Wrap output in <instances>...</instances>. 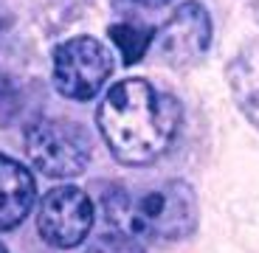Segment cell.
<instances>
[{
  "label": "cell",
  "instance_id": "1",
  "mask_svg": "<svg viewBox=\"0 0 259 253\" xmlns=\"http://www.w3.org/2000/svg\"><path fill=\"white\" fill-rule=\"evenodd\" d=\"M96 124L110 155L124 166H149L175 146L183 107L147 79H124L104 93Z\"/></svg>",
  "mask_w": 259,
  "mask_h": 253
},
{
  "label": "cell",
  "instance_id": "5",
  "mask_svg": "<svg viewBox=\"0 0 259 253\" xmlns=\"http://www.w3.org/2000/svg\"><path fill=\"white\" fill-rule=\"evenodd\" d=\"M93 228V203L79 186L51 188L37 211V231L51 247H76Z\"/></svg>",
  "mask_w": 259,
  "mask_h": 253
},
{
  "label": "cell",
  "instance_id": "3",
  "mask_svg": "<svg viewBox=\"0 0 259 253\" xmlns=\"http://www.w3.org/2000/svg\"><path fill=\"white\" fill-rule=\"evenodd\" d=\"M26 155L46 177H76L93 158L88 130L68 118H37L26 130Z\"/></svg>",
  "mask_w": 259,
  "mask_h": 253
},
{
  "label": "cell",
  "instance_id": "2",
  "mask_svg": "<svg viewBox=\"0 0 259 253\" xmlns=\"http://www.w3.org/2000/svg\"><path fill=\"white\" fill-rule=\"evenodd\" d=\"M113 231L138 242H178L194 234L200 208L194 188L183 180H163L149 188L116 186L102 197Z\"/></svg>",
  "mask_w": 259,
  "mask_h": 253
},
{
  "label": "cell",
  "instance_id": "10",
  "mask_svg": "<svg viewBox=\"0 0 259 253\" xmlns=\"http://www.w3.org/2000/svg\"><path fill=\"white\" fill-rule=\"evenodd\" d=\"M88 253H144V242L121 234V231H107L88 247Z\"/></svg>",
  "mask_w": 259,
  "mask_h": 253
},
{
  "label": "cell",
  "instance_id": "6",
  "mask_svg": "<svg viewBox=\"0 0 259 253\" xmlns=\"http://www.w3.org/2000/svg\"><path fill=\"white\" fill-rule=\"evenodd\" d=\"M163 59L172 65H192L211 45V17L208 9L197 0H186L172 12V17L155 28Z\"/></svg>",
  "mask_w": 259,
  "mask_h": 253
},
{
  "label": "cell",
  "instance_id": "8",
  "mask_svg": "<svg viewBox=\"0 0 259 253\" xmlns=\"http://www.w3.org/2000/svg\"><path fill=\"white\" fill-rule=\"evenodd\" d=\"M231 82L245 116L259 127V54H242L234 62Z\"/></svg>",
  "mask_w": 259,
  "mask_h": 253
},
{
  "label": "cell",
  "instance_id": "9",
  "mask_svg": "<svg viewBox=\"0 0 259 253\" xmlns=\"http://www.w3.org/2000/svg\"><path fill=\"white\" fill-rule=\"evenodd\" d=\"M110 39L121 51L124 65H136L138 59L147 54L149 42L155 39V28L138 26V23H116V26H110Z\"/></svg>",
  "mask_w": 259,
  "mask_h": 253
},
{
  "label": "cell",
  "instance_id": "11",
  "mask_svg": "<svg viewBox=\"0 0 259 253\" xmlns=\"http://www.w3.org/2000/svg\"><path fill=\"white\" fill-rule=\"evenodd\" d=\"M141 6H152V9H158V6H166V3H172V0H138Z\"/></svg>",
  "mask_w": 259,
  "mask_h": 253
},
{
  "label": "cell",
  "instance_id": "4",
  "mask_svg": "<svg viewBox=\"0 0 259 253\" xmlns=\"http://www.w3.org/2000/svg\"><path fill=\"white\" fill-rule=\"evenodd\" d=\"M116 71L110 48L96 37H71L54 51V87L73 102H91Z\"/></svg>",
  "mask_w": 259,
  "mask_h": 253
},
{
  "label": "cell",
  "instance_id": "12",
  "mask_svg": "<svg viewBox=\"0 0 259 253\" xmlns=\"http://www.w3.org/2000/svg\"><path fill=\"white\" fill-rule=\"evenodd\" d=\"M0 253H9V250H6V247H3V245H0Z\"/></svg>",
  "mask_w": 259,
  "mask_h": 253
},
{
  "label": "cell",
  "instance_id": "7",
  "mask_svg": "<svg viewBox=\"0 0 259 253\" xmlns=\"http://www.w3.org/2000/svg\"><path fill=\"white\" fill-rule=\"evenodd\" d=\"M37 203V183L20 161L0 155V231H12Z\"/></svg>",
  "mask_w": 259,
  "mask_h": 253
}]
</instances>
